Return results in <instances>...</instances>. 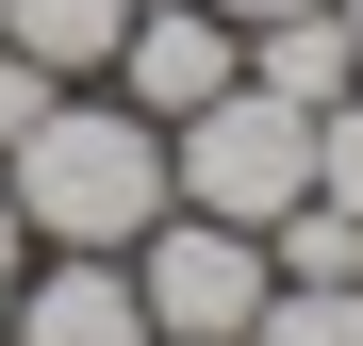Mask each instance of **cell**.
<instances>
[{
	"label": "cell",
	"mask_w": 363,
	"mask_h": 346,
	"mask_svg": "<svg viewBox=\"0 0 363 346\" xmlns=\"http://www.w3.org/2000/svg\"><path fill=\"white\" fill-rule=\"evenodd\" d=\"M116 33H133V0H0V50H17V67H50V83H99Z\"/></svg>",
	"instance_id": "obj_6"
},
{
	"label": "cell",
	"mask_w": 363,
	"mask_h": 346,
	"mask_svg": "<svg viewBox=\"0 0 363 346\" xmlns=\"http://www.w3.org/2000/svg\"><path fill=\"white\" fill-rule=\"evenodd\" d=\"M330 17H347V67H363V0H330Z\"/></svg>",
	"instance_id": "obj_13"
},
{
	"label": "cell",
	"mask_w": 363,
	"mask_h": 346,
	"mask_svg": "<svg viewBox=\"0 0 363 346\" xmlns=\"http://www.w3.org/2000/svg\"><path fill=\"white\" fill-rule=\"evenodd\" d=\"M0 346H165V330H149V297H133L116 248H33L0 280Z\"/></svg>",
	"instance_id": "obj_5"
},
{
	"label": "cell",
	"mask_w": 363,
	"mask_h": 346,
	"mask_svg": "<svg viewBox=\"0 0 363 346\" xmlns=\"http://www.w3.org/2000/svg\"><path fill=\"white\" fill-rule=\"evenodd\" d=\"M215 17H231V33H264V17H314V0H215Z\"/></svg>",
	"instance_id": "obj_12"
},
{
	"label": "cell",
	"mask_w": 363,
	"mask_h": 346,
	"mask_svg": "<svg viewBox=\"0 0 363 346\" xmlns=\"http://www.w3.org/2000/svg\"><path fill=\"white\" fill-rule=\"evenodd\" d=\"M99 83L133 99V115H165V132H182L199 99L248 83V33H231L215 0H133V33H116V67H99Z\"/></svg>",
	"instance_id": "obj_4"
},
{
	"label": "cell",
	"mask_w": 363,
	"mask_h": 346,
	"mask_svg": "<svg viewBox=\"0 0 363 346\" xmlns=\"http://www.w3.org/2000/svg\"><path fill=\"white\" fill-rule=\"evenodd\" d=\"M264 248H281V280H363V214H347V198H297Z\"/></svg>",
	"instance_id": "obj_8"
},
{
	"label": "cell",
	"mask_w": 363,
	"mask_h": 346,
	"mask_svg": "<svg viewBox=\"0 0 363 346\" xmlns=\"http://www.w3.org/2000/svg\"><path fill=\"white\" fill-rule=\"evenodd\" d=\"M248 83L297 99V115H330V99L363 83V67H347V17H330V0H314V17H264V33H248Z\"/></svg>",
	"instance_id": "obj_7"
},
{
	"label": "cell",
	"mask_w": 363,
	"mask_h": 346,
	"mask_svg": "<svg viewBox=\"0 0 363 346\" xmlns=\"http://www.w3.org/2000/svg\"><path fill=\"white\" fill-rule=\"evenodd\" d=\"M133 297H149V330L165 346H248L264 330V297H281V248L264 231H231V214H149V248H133Z\"/></svg>",
	"instance_id": "obj_3"
},
{
	"label": "cell",
	"mask_w": 363,
	"mask_h": 346,
	"mask_svg": "<svg viewBox=\"0 0 363 346\" xmlns=\"http://www.w3.org/2000/svg\"><path fill=\"white\" fill-rule=\"evenodd\" d=\"M0 182H17L33 248H116L133 264L149 214H165V115H133L116 83H50L17 132H0Z\"/></svg>",
	"instance_id": "obj_1"
},
{
	"label": "cell",
	"mask_w": 363,
	"mask_h": 346,
	"mask_svg": "<svg viewBox=\"0 0 363 346\" xmlns=\"http://www.w3.org/2000/svg\"><path fill=\"white\" fill-rule=\"evenodd\" d=\"M248 346H363V280H281Z\"/></svg>",
	"instance_id": "obj_9"
},
{
	"label": "cell",
	"mask_w": 363,
	"mask_h": 346,
	"mask_svg": "<svg viewBox=\"0 0 363 346\" xmlns=\"http://www.w3.org/2000/svg\"><path fill=\"white\" fill-rule=\"evenodd\" d=\"M33 264V214H17V182H0V280H17Z\"/></svg>",
	"instance_id": "obj_11"
},
{
	"label": "cell",
	"mask_w": 363,
	"mask_h": 346,
	"mask_svg": "<svg viewBox=\"0 0 363 346\" xmlns=\"http://www.w3.org/2000/svg\"><path fill=\"white\" fill-rule=\"evenodd\" d=\"M314 198H347V214H363V83L314 115Z\"/></svg>",
	"instance_id": "obj_10"
},
{
	"label": "cell",
	"mask_w": 363,
	"mask_h": 346,
	"mask_svg": "<svg viewBox=\"0 0 363 346\" xmlns=\"http://www.w3.org/2000/svg\"><path fill=\"white\" fill-rule=\"evenodd\" d=\"M165 198H182V214H231V231H281L297 198H314V115L264 99V83L199 99V115L165 132Z\"/></svg>",
	"instance_id": "obj_2"
}]
</instances>
